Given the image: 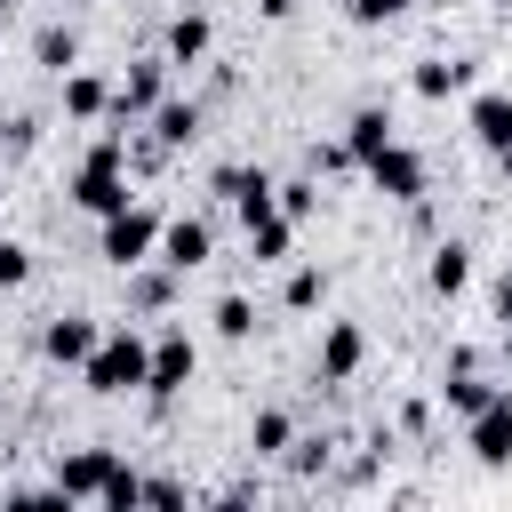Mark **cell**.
<instances>
[{
    "label": "cell",
    "instance_id": "cell-1",
    "mask_svg": "<svg viewBox=\"0 0 512 512\" xmlns=\"http://www.w3.org/2000/svg\"><path fill=\"white\" fill-rule=\"evenodd\" d=\"M144 360H152V336L144 328H104L96 336V352L80 360V384L96 392V400H120V392H144Z\"/></svg>",
    "mask_w": 512,
    "mask_h": 512
},
{
    "label": "cell",
    "instance_id": "cell-2",
    "mask_svg": "<svg viewBox=\"0 0 512 512\" xmlns=\"http://www.w3.org/2000/svg\"><path fill=\"white\" fill-rule=\"evenodd\" d=\"M128 200H136V192H128V144H120V136L88 144V160L72 168V208L112 216V208H128Z\"/></svg>",
    "mask_w": 512,
    "mask_h": 512
},
{
    "label": "cell",
    "instance_id": "cell-3",
    "mask_svg": "<svg viewBox=\"0 0 512 512\" xmlns=\"http://www.w3.org/2000/svg\"><path fill=\"white\" fill-rule=\"evenodd\" d=\"M160 248V208H144V200H128V208H112V216H96V256L112 264V272H128V264H144Z\"/></svg>",
    "mask_w": 512,
    "mask_h": 512
},
{
    "label": "cell",
    "instance_id": "cell-4",
    "mask_svg": "<svg viewBox=\"0 0 512 512\" xmlns=\"http://www.w3.org/2000/svg\"><path fill=\"white\" fill-rule=\"evenodd\" d=\"M168 96V56H136L128 72H120V88H112V128H136V120H152V104Z\"/></svg>",
    "mask_w": 512,
    "mask_h": 512
},
{
    "label": "cell",
    "instance_id": "cell-5",
    "mask_svg": "<svg viewBox=\"0 0 512 512\" xmlns=\"http://www.w3.org/2000/svg\"><path fill=\"white\" fill-rule=\"evenodd\" d=\"M192 368H200L192 328H160V336H152V360H144V392H152V400H176V392L192 384Z\"/></svg>",
    "mask_w": 512,
    "mask_h": 512
},
{
    "label": "cell",
    "instance_id": "cell-6",
    "mask_svg": "<svg viewBox=\"0 0 512 512\" xmlns=\"http://www.w3.org/2000/svg\"><path fill=\"white\" fill-rule=\"evenodd\" d=\"M360 176H368L384 200H408V208L424 200V152H408L400 136H392L384 152H368V160H360Z\"/></svg>",
    "mask_w": 512,
    "mask_h": 512
},
{
    "label": "cell",
    "instance_id": "cell-7",
    "mask_svg": "<svg viewBox=\"0 0 512 512\" xmlns=\"http://www.w3.org/2000/svg\"><path fill=\"white\" fill-rule=\"evenodd\" d=\"M160 264H176V272H200L208 256H216V224L208 216H160V248H152Z\"/></svg>",
    "mask_w": 512,
    "mask_h": 512
},
{
    "label": "cell",
    "instance_id": "cell-8",
    "mask_svg": "<svg viewBox=\"0 0 512 512\" xmlns=\"http://www.w3.org/2000/svg\"><path fill=\"white\" fill-rule=\"evenodd\" d=\"M112 464H120V448H64V456H56V488H64V504H96L104 480H112Z\"/></svg>",
    "mask_w": 512,
    "mask_h": 512
},
{
    "label": "cell",
    "instance_id": "cell-9",
    "mask_svg": "<svg viewBox=\"0 0 512 512\" xmlns=\"http://www.w3.org/2000/svg\"><path fill=\"white\" fill-rule=\"evenodd\" d=\"M464 448H472L488 472L512 464V400H504V384H496V400H488L480 416H464Z\"/></svg>",
    "mask_w": 512,
    "mask_h": 512
},
{
    "label": "cell",
    "instance_id": "cell-10",
    "mask_svg": "<svg viewBox=\"0 0 512 512\" xmlns=\"http://www.w3.org/2000/svg\"><path fill=\"white\" fill-rule=\"evenodd\" d=\"M208 192H216L224 208H240V224H248V216H264V208H272V192H280V184H272L264 168H248V160H224V168L208 176Z\"/></svg>",
    "mask_w": 512,
    "mask_h": 512
},
{
    "label": "cell",
    "instance_id": "cell-11",
    "mask_svg": "<svg viewBox=\"0 0 512 512\" xmlns=\"http://www.w3.org/2000/svg\"><path fill=\"white\" fill-rule=\"evenodd\" d=\"M96 336H104V328H96L88 312H56V320L40 328V352H48L56 368H80V360L96 352Z\"/></svg>",
    "mask_w": 512,
    "mask_h": 512
},
{
    "label": "cell",
    "instance_id": "cell-12",
    "mask_svg": "<svg viewBox=\"0 0 512 512\" xmlns=\"http://www.w3.org/2000/svg\"><path fill=\"white\" fill-rule=\"evenodd\" d=\"M360 360H368L360 320H328V336H320V384H352V376H360Z\"/></svg>",
    "mask_w": 512,
    "mask_h": 512
},
{
    "label": "cell",
    "instance_id": "cell-13",
    "mask_svg": "<svg viewBox=\"0 0 512 512\" xmlns=\"http://www.w3.org/2000/svg\"><path fill=\"white\" fill-rule=\"evenodd\" d=\"M464 128H472L480 152H504V144H512V96H504V88H480V96L464 104Z\"/></svg>",
    "mask_w": 512,
    "mask_h": 512
},
{
    "label": "cell",
    "instance_id": "cell-14",
    "mask_svg": "<svg viewBox=\"0 0 512 512\" xmlns=\"http://www.w3.org/2000/svg\"><path fill=\"white\" fill-rule=\"evenodd\" d=\"M176 264H160V256H144V264H128V312H168L176 304Z\"/></svg>",
    "mask_w": 512,
    "mask_h": 512
},
{
    "label": "cell",
    "instance_id": "cell-15",
    "mask_svg": "<svg viewBox=\"0 0 512 512\" xmlns=\"http://www.w3.org/2000/svg\"><path fill=\"white\" fill-rule=\"evenodd\" d=\"M424 288H432V296H464V288H472V248H464V240H432Z\"/></svg>",
    "mask_w": 512,
    "mask_h": 512
},
{
    "label": "cell",
    "instance_id": "cell-16",
    "mask_svg": "<svg viewBox=\"0 0 512 512\" xmlns=\"http://www.w3.org/2000/svg\"><path fill=\"white\" fill-rule=\"evenodd\" d=\"M208 48H216V24H208L200 8H184V16H168V48H160L168 64H200Z\"/></svg>",
    "mask_w": 512,
    "mask_h": 512
},
{
    "label": "cell",
    "instance_id": "cell-17",
    "mask_svg": "<svg viewBox=\"0 0 512 512\" xmlns=\"http://www.w3.org/2000/svg\"><path fill=\"white\" fill-rule=\"evenodd\" d=\"M472 80H480L472 56H424V64H416V96H432V104L456 96V88H472Z\"/></svg>",
    "mask_w": 512,
    "mask_h": 512
},
{
    "label": "cell",
    "instance_id": "cell-18",
    "mask_svg": "<svg viewBox=\"0 0 512 512\" xmlns=\"http://www.w3.org/2000/svg\"><path fill=\"white\" fill-rule=\"evenodd\" d=\"M288 248H296V216H280V208L248 216V256L256 264H288Z\"/></svg>",
    "mask_w": 512,
    "mask_h": 512
},
{
    "label": "cell",
    "instance_id": "cell-19",
    "mask_svg": "<svg viewBox=\"0 0 512 512\" xmlns=\"http://www.w3.org/2000/svg\"><path fill=\"white\" fill-rule=\"evenodd\" d=\"M488 400H496V384H488L480 368H448V376H440V408H448L456 424H464V416H480Z\"/></svg>",
    "mask_w": 512,
    "mask_h": 512
},
{
    "label": "cell",
    "instance_id": "cell-20",
    "mask_svg": "<svg viewBox=\"0 0 512 512\" xmlns=\"http://www.w3.org/2000/svg\"><path fill=\"white\" fill-rule=\"evenodd\" d=\"M200 120H208L200 96H160V104H152V136H160V144H192Z\"/></svg>",
    "mask_w": 512,
    "mask_h": 512
},
{
    "label": "cell",
    "instance_id": "cell-21",
    "mask_svg": "<svg viewBox=\"0 0 512 512\" xmlns=\"http://www.w3.org/2000/svg\"><path fill=\"white\" fill-rule=\"evenodd\" d=\"M64 112H72V120H104V112H112L104 72H80V64H72V72H64Z\"/></svg>",
    "mask_w": 512,
    "mask_h": 512
},
{
    "label": "cell",
    "instance_id": "cell-22",
    "mask_svg": "<svg viewBox=\"0 0 512 512\" xmlns=\"http://www.w3.org/2000/svg\"><path fill=\"white\" fill-rule=\"evenodd\" d=\"M384 144H392V112H384V104H360V112L344 120V152L368 160V152H384Z\"/></svg>",
    "mask_w": 512,
    "mask_h": 512
},
{
    "label": "cell",
    "instance_id": "cell-23",
    "mask_svg": "<svg viewBox=\"0 0 512 512\" xmlns=\"http://www.w3.org/2000/svg\"><path fill=\"white\" fill-rule=\"evenodd\" d=\"M288 440H296V416L288 408H256L248 416V448L256 456H288Z\"/></svg>",
    "mask_w": 512,
    "mask_h": 512
},
{
    "label": "cell",
    "instance_id": "cell-24",
    "mask_svg": "<svg viewBox=\"0 0 512 512\" xmlns=\"http://www.w3.org/2000/svg\"><path fill=\"white\" fill-rule=\"evenodd\" d=\"M32 56H40L48 72H72V64H80V32H72V24H40V32H32Z\"/></svg>",
    "mask_w": 512,
    "mask_h": 512
},
{
    "label": "cell",
    "instance_id": "cell-25",
    "mask_svg": "<svg viewBox=\"0 0 512 512\" xmlns=\"http://www.w3.org/2000/svg\"><path fill=\"white\" fill-rule=\"evenodd\" d=\"M280 304H288V312H320V304H328V272H320V264H296L288 288H280Z\"/></svg>",
    "mask_w": 512,
    "mask_h": 512
},
{
    "label": "cell",
    "instance_id": "cell-26",
    "mask_svg": "<svg viewBox=\"0 0 512 512\" xmlns=\"http://www.w3.org/2000/svg\"><path fill=\"white\" fill-rule=\"evenodd\" d=\"M208 320H216V336H224V344H248V336H256V304H248V296H216V312H208Z\"/></svg>",
    "mask_w": 512,
    "mask_h": 512
},
{
    "label": "cell",
    "instance_id": "cell-27",
    "mask_svg": "<svg viewBox=\"0 0 512 512\" xmlns=\"http://www.w3.org/2000/svg\"><path fill=\"white\" fill-rule=\"evenodd\" d=\"M96 504H104V512H136V504H144V472H136V464H112V480H104Z\"/></svg>",
    "mask_w": 512,
    "mask_h": 512
},
{
    "label": "cell",
    "instance_id": "cell-28",
    "mask_svg": "<svg viewBox=\"0 0 512 512\" xmlns=\"http://www.w3.org/2000/svg\"><path fill=\"white\" fill-rule=\"evenodd\" d=\"M272 208H280V216H296V224H304V216H312V208H320V176H288V184H280V192H272Z\"/></svg>",
    "mask_w": 512,
    "mask_h": 512
},
{
    "label": "cell",
    "instance_id": "cell-29",
    "mask_svg": "<svg viewBox=\"0 0 512 512\" xmlns=\"http://www.w3.org/2000/svg\"><path fill=\"white\" fill-rule=\"evenodd\" d=\"M408 8H416V0H344V16H352V24H400Z\"/></svg>",
    "mask_w": 512,
    "mask_h": 512
},
{
    "label": "cell",
    "instance_id": "cell-30",
    "mask_svg": "<svg viewBox=\"0 0 512 512\" xmlns=\"http://www.w3.org/2000/svg\"><path fill=\"white\" fill-rule=\"evenodd\" d=\"M32 280V248L24 240H0V288H24Z\"/></svg>",
    "mask_w": 512,
    "mask_h": 512
},
{
    "label": "cell",
    "instance_id": "cell-31",
    "mask_svg": "<svg viewBox=\"0 0 512 512\" xmlns=\"http://www.w3.org/2000/svg\"><path fill=\"white\" fill-rule=\"evenodd\" d=\"M288 472H328V440H288Z\"/></svg>",
    "mask_w": 512,
    "mask_h": 512
},
{
    "label": "cell",
    "instance_id": "cell-32",
    "mask_svg": "<svg viewBox=\"0 0 512 512\" xmlns=\"http://www.w3.org/2000/svg\"><path fill=\"white\" fill-rule=\"evenodd\" d=\"M344 168H360V160L344 152V136H336V144H312V176H344Z\"/></svg>",
    "mask_w": 512,
    "mask_h": 512
},
{
    "label": "cell",
    "instance_id": "cell-33",
    "mask_svg": "<svg viewBox=\"0 0 512 512\" xmlns=\"http://www.w3.org/2000/svg\"><path fill=\"white\" fill-rule=\"evenodd\" d=\"M144 504H160V512H176V504H184V480H168V472H160V480H144Z\"/></svg>",
    "mask_w": 512,
    "mask_h": 512
},
{
    "label": "cell",
    "instance_id": "cell-34",
    "mask_svg": "<svg viewBox=\"0 0 512 512\" xmlns=\"http://www.w3.org/2000/svg\"><path fill=\"white\" fill-rule=\"evenodd\" d=\"M488 312H496V328H504V336H512V272H504V280H496V296H488Z\"/></svg>",
    "mask_w": 512,
    "mask_h": 512
},
{
    "label": "cell",
    "instance_id": "cell-35",
    "mask_svg": "<svg viewBox=\"0 0 512 512\" xmlns=\"http://www.w3.org/2000/svg\"><path fill=\"white\" fill-rule=\"evenodd\" d=\"M256 16H264V24H288V16H296V0H256Z\"/></svg>",
    "mask_w": 512,
    "mask_h": 512
},
{
    "label": "cell",
    "instance_id": "cell-36",
    "mask_svg": "<svg viewBox=\"0 0 512 512\" xmlns=\"http://www.w3.org/2000/svg\"><path fill=\"white\" fill-rule=\"evenodd\" d=\"M488 160H496V184L512 192V144H504V152H488Z\"/></svg>",
    "mask_w": 512,
    "mask_h": 512
},
{
    "label": "cell",
    "instance_id": "cell-37",
    "mask_svg": "<svg viewBox=\"0 0 512 512\" xmlns=\"http://www.w3.org/2000/svg\"><path fill=\"white\" fill-rule=\"evenodd\" d=\"M8 16H16V0H0V24H8Z\"/></svg>",
    "mask_w": 512,
    "mask_h": 512
},
{
    "label": "cell",
    "instance_id": "cell-38",
    "mask_svg": "<svg viewBox=\"0 0 512 512\" xmlns=\"http://www.w3.org/2000/svg\"><path fill=\"white\" fill-rule=\"evenodd\" d=\"M416 8H456V0H416Z\"/></svg>",
    "mask_w": 512,
    "mask_h": 512
},
{
    "label": "cell",
    "instance_id": "cell-39",
    "mask_svg": "<svg viewBox=\"0 0 512 512\" xmlns=\"http://www.w3.org/2000/svg\"><path fill=\"white\" fill-rule=\"evenodd\" d=\"M504 368H512V336H504Z\"/></svg>",
    "mask_w": 512,
    "mask_h": 512
},
{
    "label": "cell",
    "instance_id": "cell-40",
    "mask_svg": "<svg viewBox=\"0 0 512 512\" xmlns=\"http://www.w3.org/2000/svg\"><path fill=\"white\" fill-rule=\"evenodd\" d=\"M504 400H512V376H504Z\"/></svg>",
    "mask_w": 512,
    "mask_h": 512
}]
</instances>
